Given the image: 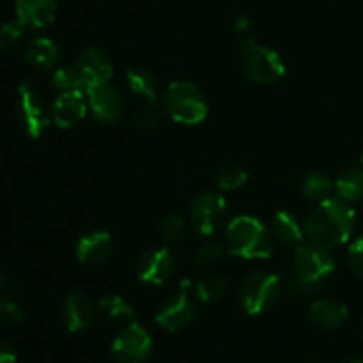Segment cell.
<instances>
[{
	"label": "cell",
	"instance_id": "cell-13",
	"mask_svg": "<svg viewBox=\"0 0 363 363\" xmlns=\"http://www.w3.org/2000/svg\"><path fill=\"white\" fill-rule=\"evenodd\" d=\"M85 94H87L89 110L101 123H116L123 113V98H121L119 91L110 84L85 89Z\"/></svg>",
	"mask_w": 363,
	"mask_h": 363
},
{
	"label": "cell",
	"instance_id": "cell-34",
	"mask_svg": "<svg viewBox=\"0 0 363 363\" xmlns=\"http://www.w3.org/2000/svg\"><path fill=\"white\" fill-rule=\"evenodd\" d=\"M347 261H350V266L354 275L363 279V236L353 241L350 252H347Z\"/></svg>",
	"mask_w": 363,
	"mask_h": 363
},
{
	"label": "cell",
	"instance_id": "cell-25",
	"mask_svg": "<svg viewBox=\"0 0 363 363\" xmlns=\"http://www.w3.org/2000/svg\"><path fill=\"white\" fill-rule=\"evenodd\" d=\"M194 289L195 298L202 303H211V301L220 300L223 296L227 289V282L222 277H208V279L199 280L195 286H191Z\"/></svg>",
	"mask_w": 363,
	"mask_h": 363
},
{
	"label": "cell",
	"instance_id": "cell-22",
	"mask_svg": "<svg viewBox=\"0 0 363 363\" xmlns=\"http://www.w3.org/2000/svg\"><path fill=\"white\" fill-rule=\"evenodd\" d=\"M273 230H275V236L287 245H296L305 238V230L296 216L287 211L277 213L273 218Z\"/></svg>",
	"mask_w": 363,
	"mask_h": 363
},
{
	"label": "cell",
	"instance_id": "cell-28",
	"mask_svg": "<svg viewBox=\"0 0 363 363\" xmlns=\"http://www.w3.org/2000/svg\"><path fill=\"white\" fill-rule=\"evenodd\" d=\"M163 112H165V108H163L162 101H158V99L145 101V105L135 116V123H137V126L149 130V128H155L162 123Z\"/></svg>",
	"mask_w": 363,
	"mask_h": 363
},
{
	"label": "cell",
	"instance_id": "cell-37",
	"mask_svg": "<svg viewBox=\"0 0 363 363\" xmlns=\"http://www.w3.org/2000/svg\"><path fill=\"white\" fill-rule=\"evenodd\" d=\"M339 363H363V360H360V358H351V360H344Z\"/></svg>",
	"mask_w": 363,
	"mask_h": 363
},
{
	"label": "cell",
	"instance_id": "cell-12",
	"mask_svg": "<svg viewBox=\"0 0 363 363\" xmlns=\"http://www.w3.org/2000/svg\"><path fill=\"white\" fill-rule=\"evenodd\" d=\"M195 318V307L194 301L186 294L183 293L174 294L170 300H167L162 307L158 308L155 315V321L158 326H162L167 332H179V330L186 328Z\"/></svg>",
	"mask_w": 363,
	"mask_h": 363
},
{
	"label": "cell",
	"instance_id": "cell-39",
	"mask_svg": "<svg viewBox=\"0 0 363 363\" xmlns=\"http://www.w3.org/2000/svg\"><path fill=\"white\" fill-rule=\"evenodd\" d=\"M362 163H363V149H362Z\"/></svg>",
	"mask_w": 363,
	"mask_h": 363
},
{
	"label": "cell",
	"instance_id": "cell-32",
	"mask_svg": "<svg viewBox=\"0 0 363 363\" xmlns=\"http://www.w3.org/2000/svg\"><path fill=\"white\" fill-rule=\"evenodd\" d=\"M223 255V248L222 245L218 243H206L195 252L194 261L201 266H209L215 264L216 261H220V257Z\"/></svg>",
	"mask_w": 363,
	"mask_h": 363
},
{
	"label": "cell",
	"instance_id": "cell-35",
	"mask_svg": "<svg viewBox=\"0 0 363 363\" xmlns=\"http://www.w3.org/2000/svg\"><path fill=\"white\" fill-rule=\"evenodd\" d=\"M16 351L6 340H0V363H16Z\"/></svg>",
	"mask_w": 363,
	"mask_h": 363
},
{
	"label": "cell",
	"instance_id": "cell-10",
	"mask_svg": "<svg viewBox=\"0 0 363 363\" xmlns=\"http://www.w3.org/2000/svg\"><path fill=\"white\" fill-rule=\"evenodd\" d=\"M176 269V259L169 248H152L145 252L137 266V277L145 286H162L172 277Z\"/></svg>",
	"mask_w": 363,
	"mask_h": 363
},
{
	"label": "cell",
	"instance_id": "cell-14",
	"mask_svg": "<svg viewBox=\"0 0 363 363\" xmlns=\"http://www.w3.org/2000/svg\"><path fill=\"white\" fill-rule=\"evenodd\" d=\"M77 69L84 80L85 89L108 84L113 77L112 60L103 50L98 48L84 50L77 60Z\"/></svg>",
	"mask_w": 363,
	"mask_h": 363
},
{
	"label": "cell",
	"instance_id": "cell-1",
	"mask_svg": "<svg viewBox=\"0 0 363 363\" xmlns=\"http://www.w3.org/2000/svg\"><path fill=\"white\" fill-rule=\"evenodd\" d=\"M357 227V215L351 209L350 202L342 199H326L319 202L318 208L307 216L303 223L305 238L325 250L347 243Z\"/></svg>",
	"mask_w": 363,
	"mask_h": 363
},
{
	"label": "cell",
	"instance_id": "cell-8",
	"mask_svg": "<svg viewBox=\"0 0 363 363\" xmlns=\"http://www.w3.org/2000/svg\"><path fill=\"white\" fill-rule=\"evenodd\" d=\"M151 351V335L137 323L126 325L112 344V353L117 363H144Z\"/></svg>",
	"mask_w": 363,
	"mask_h": 363
},
{
	"label": "cell",
	"instance_id": "cell-11",
	"mask_svg": "<svg viewBox=\"0 0 363 363\" xmlns=\"http://www.w3.org/2000/svg\"><path fill=\"white\" fill-rule=\"evenodd\" d=\"M89 110L85 91L60 92L52 105V121L60 130H69L85 119Z\"/></svg>",
	"mask_w": 363,
	"mask_h": 363
},
{
	"label": "cell",
	"instance_id": "cell-16",
	"mask_svg": "<svg viewBox=\"0 0 363 363\" xmlns=\"http://www.w3.org/2000/svg\"><path fill=\"white\" fill-rule=\"evenodd\" d=\"M16 18L32 28H45L55 20L57 2L55 0H14Z\"/></svg>",
	"mask_w": 363,
	"mask_h": 363
},
{
	"label": "cell",
	"instance_id": "cell-27",
	"mask_svg": "<svg viewBox=\"0 0 363 363\" xmlns=\"http://www.w3.org/2000/svg\"><path fill=\"white\" fill-rule=\"evenodd\" d=\"M52 84L57 91L67 92V91H85L84 80H82L80 73H78L77 66H62L55 69L52 77Z\"/></svg>",
	"mask_w": 363,
	"mask_h": 363
},
{
	"label": "cell",
	"instance_id": "cell-30",
	"mask_svg": "<svg viewBox=\"0 0 363 363\" xmlns=\"http://www.w3.org/2000/svg\"><path fill=\"white\" fill-rule=\"evenodd\" d=\"M160 234L163 241L169 245H176L183 240L184 236V223L179 216H167L160 223Z\"/></svg>",
	"mask_w": 363,
	"mask_h": 363
},
{
	"label": "cell",
	"instance_id": "cell-33",
	"mask_svg": "<svg viewBox=\"0 0 363 363\" xmlns=\"http://www.w3.org/2000/svg\"><path fill=\"white\" fill-rule=\"evenodd\" d=\"M321 287V284L318 282H312V280L307 279H301V277H294L293 280L289 282V291L294 294V296H300V298H307L315 294Z\"/></svg>",
	"mask_w": 363,
	"mask_h": 363
},
{
	"label": "cell",
	"instance_id": "cell-29",
	"mask_svg": "<svg viewBox=\"0 0 363 363\" xmlns=\"http://www.w3.org/2000/svg\"><path fill=\"white\" fill-rule=\"evenodd\" d=\"M25 25L20 20H11L7 23H4L0 27V53L9 52L13 46H16L20 43V39L25 34Z\"/></svg>",
	"mask_w": 363,
	"mask_h": 363
},
{
	"label": "cell",
	"instance_id": "cell-21",
	"mask_svg": "<svg viewBox=\"0 0 363 363\" xmlns=\"http://www.w3.org/2000/svg\"><path fill=\"white\" fill-rule=\"evenodd\" d=\"M339 199L346 202H363V169H350L335 181Z\"/></svg>",
	"mask_w": 363,
	"mask_h": 363
},
{
	"label": "cell",
	"instance_id": "cell-23",
	"mask_svg": "<svg viewBox=\"0 0 363 363\" xmlns=\"http://www.w3.org/2000/svg\"><path fill=\"white\" fill-rule=\"evenodd\" d=\"M126 82L130 85L131 92L144 98L145 101L158 99L156 98V78L145 67H131L126 73Z\"/></svg>",
	"mask_w": 363,
	"mask_h": 363
},
{
	"label": "cell",
	"instance_id": "cell-3",
	"mask_svg": "<svg viewBox=\"0 0 363 363\" xmlns=\"http://www.w3.org/2000/svg\"><path fill=\"white\" fill-rule=\"evenodd\" d=\"M163 108L170 119L179 124H201L208 117V99L195 84L177 80L167 87L163 94Z\"/></svg>",
	"mask_w": 363,
	"mask_h": 363
},
{
	"label": "cell",
	"instance_id": "cell-40",
	"mask_svg": "<svg viewBox=\"0 0 363 363\" xmlns=\"http://www.w3.org/2000/svg\"><path fill=\"white\" fill-rule=\"evenodd\" d=\"M362 337H363V323H362Z\"/></svg>",
	"mask_w": 363,
	"mask_h": 363
},
{
	"label": "cell",
	"instance_id": "cell-17",
	"mask_svg": "<svg viewBox=\"0 0 363 363\" xmlns=\"http://www.w3.org/2000/svg\"><path fill=\"white\" fill-rule=\"evenodd\" d=\"M112 254V236L106 230H92L78 240L77 259L82 264H101Z\"/></svg>",
	"mask_w": 363,
	"mask_h": 363
},
{
	"label": "cell",
	"instance_id": "cell-18",
	"mask_svg": "<svg viewBox=\"0 0 363 363\" xmlns=\"http://www.w3.org/2000/svg\"><path fill=\"white\" fill-rule=\"evenodd\" d=\"M347 315H350V311L346 305L339 300H332V298H321V300L312 301L307 311V318L315 326L325 330H335L342 326Z\"/></svg>",
	"mask_w": 363,
	"mask_h": 363
},
{
	"label": "cell",
	"instance_id": "cell-36",
	"mask_svg": "<svg viewBox=\"0 0 363 363\" xmlns=\"http://www.w3.org/2000/svg\"><path fill=\"white\" fill-rule=\"evenodd\" d=\"M252 30V21L248 20L247 16H240L236 21H234V32L240 35L248 34Z\"/></svg>",
	"mask_w": 363,
	"mask_h": 363
},
{
	"label": "cell",
	"instance_id": "cell-38",
	"mask_svg": "<svg viewBox=\"0 0 363 363\" xmlns=\"http://www.w3.org/2000/svg\"><path fill=\"white\" fill-rule=\"evenodd\" d=\"M4 287V275H2V272H0V289H2Z\"/></svg>",
	"mask_w": 363,
	"mask_h": 363
},
{
	"label": "cell",
	"instance_id": "cell-24",
	"mask_svg": "<svg viewBox=\"0 0 363 363\" xmlns=\"http://www.w3.org/2000/svg\"><path fill=\"white\" fill-rule=\"evenodd\" d=\"M333 188H335V184L323 172H311L308 176H305L303 183H301V191H303L305 197L318 202L330 199Z\"/></svg>",
	"mask_w": 363,
	"mask_h": 363
},
{
	"label": "cell",
	"instance_id": "cell-2",
	"mask_svg": "<svg viewBox=\"0 0 363 363\" xmlns=\"http://www.w3.org/2000/svg\"><path fill=\"white\" fill-rule=\"evenodd\" d=\"M227 250L241 259H268L273 252V236L255 216H236L227 225Z\"/></svg>",
	"mask_w": 363,
	"mask_h": 363
},
{
	"label": "cell",
	"instance_id": "cell-6",
	"mask_svg": "<svg viewBox=\"0 0 363 363\" xmlns=\"http://www.w3.org/2000/svg\"><path fill=\"white\" fill-rule=\"evenodd\" d=\"M18 123L30 138H39L50 126V116L46 112L45 101L32 82L23 80L18 85L16 101Z\"/></svg>",
	"mask_w": 363,
	"mask_h": 363
},
{
	"label": "cell",
	"instance_id": "cell-4",
	"mask_svg": "<svg viewBox=\"0 0 363 363\" xmlns=\"http://www.w3.org/2000/svg\"><path fill=\"white\" fill-rule=\"evenodd\" d=\"M282 291V280L277 273L255 272L245 279L240 291V300L245 312L259 315L269 311L279 301Z\"/></svg>",
	"mask_w": 363,
	"mask_h": 363
},
{
	"label": "cell",
	"instance_id": "cell-15",
	"mask_svg": "<svg viewBox=\"0 0 363 363\" xmlns=\"http://www.w3.org/2000/svg\"><path fill=\"white\" fill-rule=\"evenodd\" d=\"M94 305L84 293H71L62 303V323L67 332L80 333L91 326Z\"/></svg>",
	"mask_w": 363,
	"mask_h": 363
},
{
	"label": "cell",
	"instance_id": "cell-31",
	"mask_svg": "<svg viewBox=\"0 0 363 363\" xmlns=\"http://www.w3.org/2000/svg\"><path fill=\"white\" fill-rule=\"evenodd\" d=\"M27 315H25L23 308L20 303L14 300H2L0 301V321H6L9 325H23Z\"/></svg>",
	"mask_w": 363,
	"mask_h": 363
},
{
	"label": "cell",
	"instance_id": "cell-7",
	"mask_svg": "<svg viewBox=\"0 0 363 363\" xmlns=\"http://www.w3.org/2000/svg\"><path fill=\"white\" fill-rule=\"evenodd\" d=\"M229 213L225 199L215 191H202L191 201L190 220L195 229L204 236H213L223 227Z\"/></svg>",
	"mask_w": 363,
	"mask_h": 363
},
{
	"label": "cell",
	"instance_id": "cell-19",
	"mask_svg": "<svg viewBox=\"0 0 363 363\" xmlns=\"http://www.w3.org/2000/svg\"><path fill=\"white\" fill-rule=\"evenodd\" d=\"M59 46L50 38H34L25 48V60L38 69L50 71L59 62Z\"/></svg>",
	"mask_w": 363,
	"mask_h": 363
},
{
	"label": "cell",
	"instance_id": "cell-9",
	"mask_svg": "<svg viewBox=\"0 0 363 363\" xmlns=\"http://www.w3.org/2000/svg\"><path fill=\"white\" fill-rule=\"evenodd\" d=\"M294 264L298 277L318 284H323V280L335 272V259L328 250L315 245H300L294 252Z\"/></svg>",
	"mask_w": 363,
	"mask_h": 363
},
{
	"label": "cell",
	"instance_id": "cell-20",
	"mask_svg": "<svg viewBox=\"0 0 363 363\" xmlns=\"http://www.w3.org/2000/svg\"><path fill=\"white\" fill-rule=\"evenodd\" d=\"M98 308L108 321L113 323H126V325H131V323H135V319H137L135 308L131 307L124 298L117 296V294L103 296L101 300L98 301Z\"/></svg>",
	"mask_w": 363,
	"mask_h": 363
},
{
	"label": "cell",
	"instance_id": "cell-26",
	"mask_svg": "<svg viewBox=\"0 0 363 363\" xmlns=\"http://www.w3.org/2000/svg\"><path fill=\"white\" fill-rule=\"evenodd\" d=\"M248 181V172L243 167L227 165L215 174V184L223 191H234Z\"/></svg>",
	"mask_w": 363,
	"mask_h": 363
},
{
	"label": "cell",
	"instance_id": "cell-5",
	"mask_svg": "<svg viewBox=\"0 0 363 363\" xmlns=\"http://www.w3.org/2000/svg\"><path fill=\"white\" fill-rule=\"evenodd\" d=\"M241 66L245 77L259 85L275 84L286 74V64L279 53L268 46L257 45L252 39L245 46Z\"/></svg>",
	"mask_w": 363,
	"mask_h": 363
}]
</instances>
